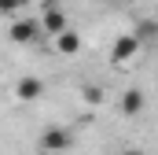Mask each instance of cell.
I'll list each match as a JSON object with an SVG mask.
<instances>
[{"label":"cell","instance_id":"6da1fadb","mask_svg":"<svg viewBox=\"0 0 158 155\" xmlns=\"http://www.w3.org/2000/svg\"><path fill=\"white\" fill-rule=\"evenodd\" d=\"M7 33H11L15 44H37V41L44 37V26H40V19H22V15H15Z\"/></svg>","mask_w":158,"mask_h":155},{"label":"cell","instance_id":"8992f818","mask_svg":"<svg viewBox=\"0 0 158 155\" xmlns=\"http://www.w3.org/2000/svg\"><path fill=\"white\" fill-rule=\"evenodd\" d=\"M52 41H55V52H63V55H77L81 52V37L74 30H63L59 37H52Z\"/></svg>","mask_w":158,"mask_h":155},{"label":"cell","instance_id":"277c9868","mask_svg":"<svg viewBox=\"0 0 158 155\" xmlns=\"http://www.w3.org/2000/svg\"><path fill=\"white\" fill-rule=\"evenodd\" d=\"M40 148H44V152H66V148H70V129H66V126H52V129H44Z\"/></svg>","mask_w":158,"mask_h":155},{"label":"cell","instance_id":"52a82bcc","mask_svg":"<svg viewBox=\"0 0 158 155\" xmlns=\"http://www.w3.org/2000/svg\"><path fill=\"white\" fill-rule=\"evenodd\" d=\"M40 92H44V85H40L37 78H22V81L15 85V96H19V100H37Z\"/></svg>","mask_w":158,"mask_h":155},{"label":"cell","instance_id":"8fae6325","mask_svg":"<svg viewBox=\"0 0 158 155\" xmlns=\"http://www.w3.org/2000/svg\"><path fill=\"white\" fill-rule=\"evenodd\" d=\"M125 155H143V152H125Z\"/></svg>","mask_w":158,"mask_h":155},{"label":"cell","instance_id":"7a4b0ae2","mask_svg":"<svg viewBox=\"0 0 158 155\" xmlns=\"http://www.w3.org/2000/svg\"><path fill=\"white\" fill-rule=\"evenodd\" d=\"M40 26H44V33H48V37H59V33L66 30V11H63L55 0H44V15H40Z\"/></svg>","mask_w":158,"mask_h":155},{"label":"cell","instance_id":"3957f363","mask_svg":"<svg viewBox=\"0 0 158 155\" xmlns=\"http://www.w3.org/2000/svg\"><path fill=\"white\" fill-rule=\"evenodd\" d=\"M140 48H143V41L136 37V33H121V37L110 44V59H114V63H125V59H132Z\"/></svg>","mask_w":158,"mask_h":155},{"label":"cell","instance_id":"ba28073f","mask_svg":"<svg viewBox=\"0 0 158 155\" xmlns=\"http://www.w3.org/2000/svg\"><path fill=\"white\" fill-rule=\"evenodd\" d=\"M136 37L143 41V44L155 41V37H158V26H155V22H140V26H136Z\"/></svg>","mask_w":158,"mask_h":155},{"label":"cell","instance_id":"7c38bea8","mask_svg":"<svg viewBox=\"0 0 158 155\" xmlns=\"http://www.w3.org/2000/svg\"><path fill=\"white\" fill-rule=\"evenodd\" d=\"M114 4H118V0H114Z\"/></svg>","mask_w":158,"mask_h":155},{"label":"cell","instance_id":"5b68a950","mask_svg":"<svg viewBox=\"0 0 158 155\" xmlns=\"http://www.w3.org/2000/svg\"><path fill=\"white\" fill-rule=\"evenodd\" d=\"M118 107H121V115H125V118H136L143 107H147V96H143L140 89H129V92L118 100Z\"/></svg>","mask_w":158,"mask_h":155},{"label":"cell","instance_id":"9c48e42d","mask_svg":"<svg viewBox=\"0 0 158 155\" xmlns=\"http://www.w3.org/2000/svg\"><path fill=\"white\" fill-rule=\"evenodd\" d=\"M19 4H22V0H0V7H4V15H7V19H15V15H19Z\"/></svg>","mask_w":158,"mask_h":155},{"label":"cell","instance_id":"30bf717a","mask_svg":"<svg viewBox=\"0 0 158 155\" xmlns=\"http://www.w3.org/2000/svg\"><path fill=\"white\" fill-rule=\"evenodd\" d=\"M85 100H88V104H103V92H99V89H85Z\"/></svg>","mask_w":158,"mask_h":155}]
</instances>
